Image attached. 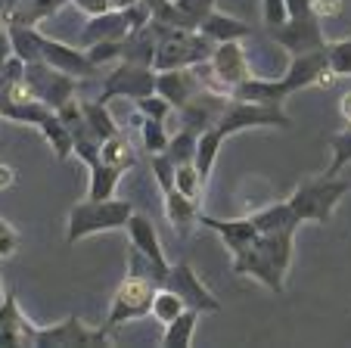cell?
<instances>
[{"mask_svg":"<svg viewBox=\"0 0 351 348\" xmlns=\"http://www.w3.org/2000/svg\"><path fill=\"white\" fill-rule=\"evenodd\" d=\"M131 215H134V205L128 199H81L69 211L66 240H69V246H75L78 240L93 237V233L121 230V227H128Z\"/></svg>","mask_w":351,"mask_h":348,"instance_id":"6da1fadb","label":"cell"},{"mask_svg":"<svg viewBox=\"0 0 351 348\" xmlns=\"http://www.w3.org/2000/svg\"><path fill=\"white\" fill-rule=\"evenodd\" d=\"M348 190H351L348 181H339V178H332V174H324V178H305L295 190H292L289 205L298 215V221L326 224Z\"/></svg>","mask_w":351,"mask_h":348,"instance_id":"7a4b0ae2","label":"cell"},{"mask_svg":"<svg viewBox=\"0 0 351 348\" xmlns=\"http://www.w3.org/2000/svg\"><path fill=\"white\" fill-rule=\"evenodd\" d=\"M212 44L206 34L199 32H174L168 34L165 40H159L156 47V56H153V69L156 72H168V69H190L199 66V62L212 60Z\"/></svg>","mask_w":351,"mask_h":348,"instance_id":"3957f363","label":"cell"},{"mask_svg":"<svg viewBox=\"0 0 351 348\" xmlns=\"http://www.w3.org/2000/svg\"><path fill=\"white\" fill-rule=\"evenodd\" d=\"M289 125L292 121L280 109V103H255V100H230L218 121L224 137L245 131V128H289Z\"/></svg>","mask_w":351,"mask_h":348,"instance_id":"277c9868","label":"cell"},{"mask_svg":"<svg viewBox=\"0 0 351 348\" xmlns=\"http://www.w3.org/2000/svg\"><path fill=\"white\" fill-rule=\"evenodd\" d=\"M156 283L146 280V277H134L128 274L125 280L119 283L112 296V305H109V317L106 327H121L128 321H137V317H146L153 311V296H156Z\"/></svg>","mask_w":351,"mask_h":348,"instance_id":"5b68a950","label":"cell"},{"mask_svg":"<svg viewBox=\"0 0 351 348\" xmlns=\"http://www.w3.org/2000/svg\"><path fill=\"white\" fill-rule=\"evenodd\" d=\"M75 81L72 75L66 72H56L53 66H47L44 60L40 62H25V72H22V84L28 87V93H32L34 100H40V103H47L50 109H60L62 103H69V100H75Z\"/></svg>","mask_w":351,"mask_h":348,"instance_id":"8992f818","label":"cell"},{"mask_svg":"<svg viewBox=\"0 0 351 348\" xmlns=\"http://www.w3.org/2000/svg\"><path fill=\"white\" fill-rule=\"evenodd\" d=\"M156 93V69L153 66H140V62H128L121 60L115 66V72H109L99 103H109L115 97H131V100H143Z\"/></svg>","mask_w":351,"mask_h":348,"instance_id":"52a82bcc","label":"cell"},{"mask_svg":"<svg viewBox=\"0 0 351 348\" xmlns=\"http://www.w3.org/2000/svg\"><path fill=\"white\" fill-rule=\"evenodd\" d=\"M32 345L38 348H69V345H106V333L103 329H90L81 317H66L56 327H34L32 329Z\"/></svg>","mask_w":351,"mask_h":348,"instance_id":"ba28073f","label":"cell"},{"mask_svg":"<svg viewBox=\"0 0 351 348\" xmlns=\"http://www.w3.org/2000/svg\"><path fill=\"white\" fill-rule=\"evenodd\" d=\"M320 16H298V19H286L283 25L271 28V38L277 40L280 47L298 56V53H311V50H324L326 38H324V28H320Z\"/></svg>","mask_w":351,"mask_h":348,"instance_id":"9c48e42d","label":"cell"},{"mask_svg":"<svg viewBox=\"0 0 351 348\" xmlns=\"http://www.w3.org/2000/svg\"><path fill=\"white\" fill-rule=\"evenodd\" d=\"M332 78H336V75L330 72L326 47H324V50H311V53H298V56H292L289 69H286L283 78H280V87H283V93L289 97V93L302 91V87L330 84Z\"/></svg>","mask_w":351,"mask_h":348,"instance_id":"30bf717a","label":"cell"},{"mask_svg":"<svg viewBox=\"0 0 351 348\" xmlns=\"http://www.w3.org/2000/svg\"><path fill=\"white\" fill-rule=\"evenodd\" d=\"M162 286H168L171 292H178V296L186 302V308H196L199 314H206V311H221V302L212 296V289L199 280L196 270H193L186 262L171 264V270H168V277H165Z\"/></svg>","mask_w":351,"mask_h":348,"instance_id":"8fae6325","label":"cell"},{"mask_svg":"<svg viewBox=\"0 0 351 348\" xmlns=\"http://www.w3.org/2000/svg\"><path fill=\"white\" fill-rule=\"evenodd\" d=\"M208 62H212L215 75H218V78L230 87V97H233V87H239L243 81H249L255 75L252 72V62H249L245 50L239 47V40H224V44H218Z\"/></svg>","mask_w":351,"mask_h":348,"instance_id":"7c38bea8","label":"cell"},{"mask_svg":"<svg viewBox=\"0 0 351 348\" xmlns=\"http://www.w3.org/2000/svg\"><path fill=\"white\" fill-rule=\"evenodd\" d=\"M44 62L53 66L56 72H66L72 78H93L99 66H93L87 50H78V47H69L62 40H53L44 34Z\"/></svg>","mask_w":351,"mask_h":348,"instance_id":"4fadbf2b","label":"cell"},{"mask_svg":"<svg viewBox=\"0 0 351 348\" xmlns=\"http://www.w3.org/2000/svg\"><path fill=\"white\" fill-rule=\"evenodd\" d=\"M156 93L165 97L174 109H184L193 97L202 93V81H199L196 69H168V72H156Z\"/></svg>","mask_w":351,"mask_h":348,"instance_id":"5bb4252c","label":"cell"},{"mask_svg":"<svg viewBox=\"0 0 351 348\" xmlns=\"http://www.w3.org/2000/svg\"><path fill=\"white\" fill-rule=\"evenodd\" d=\"M233 274L239 277H252V280H258L261 286H267L271 292H283V270H277V264L271 262V258L265 255L261 249H245L239 252V255H233Z\"/></svg>","mask_w":351,"mask_h":348,"instance_id":"9a60e30c","label":"cell"},{"mask_svg":"<svg viewBox=\"0 0 351 348\" xmlns=\"http://www.w3.org/2000/svg\"><path fill=\"white\" fill-rule=\"evenodd\" d=\"M227 100L230 97L208 93V91H202L199 97H193L190 103L180 109V115H184V128H190V131H196V134L208 131V128H218L221 115H224V109H227Z\"/></svg>","mask_w":351,"mask_h":348,"instance_id":"2e32d148","label":"cell"},{"mask_svg":"<svg viewBox=\"0 0 351 348\" xmlns=\"http://www.w3.org/2000/svg\"><path fill=\"white\" fill-rule=\"evenodd\" d=\"M199 224L212 227L215 233H221V240L227 243L230 255H239V252L252 249L255 240H258V230H255L252 218H233V221H221V218L212 215H199Z\"/></svg>","mask_w":351,"mask_h":348,"instance_id":"e0dca14e","label":"cell"},{"mask_svg":"<svg viewBox=\"0 0 351 348\" xmlns=\"http://www.w3.org/2000/svg\"><path fill=\"white\" fill-rule=\"evenodd\" d=\"M128 19L121 10H106L99 16H90V22L81 32V47H93L99 40H125L128 38Z\"/></svg>","mask_w":351,"mask_h":348,"instance_id":"ac0fdd59","label":"cell"},{"mask_svg":"<svg viewBox=\"0 0 351 348\" xmlns=\"http://www.w3.org/2000/svg\"><path fill=\"white\" fill-rule=\"evenodd\" d=\"M128 237H131V246H137L143 255H149L159 268H171L168 264V258H165V252H162V243H159V233H156V227H153V221L146 215H131V221H128Z\"/></svg>","mask_w":351,"mask_h":348,"instance_id":"d6986e66","label":"cell"},{"mask_svg":"<svg viewBox=\"0 0 351 348\" xmlns=\"http://www.w3.org/2000/svg\"><path fill=\"white\" fill-rule=\"evenodd\" d=\"M10 34V47H13V56H19L22 62H40L44 60V34L38 32V25H7Z\"/></svg>","mask_w":351,"mask_h":348,"instance_id":"ffe728a7","label":"cell"},{"mask_svg":"<svg viewBox=\"0 0 351 348\" xmlns=\"http://www.w3.org/2000/svg\"><path fill=\"white\" fill-rule=\"evenodd\" d=\"M199 32L206 34L208 40H215V44H224V40H239L245 38V34L252 32V28L245 25L243 19H237V16H227V13H208L206 19L199 22Z\"/></svg>","mask_w":351,"mask_h":348,"instance_id":"44dd1931","label":"cell"},{"mask_svg":"<svg viewBox=\"0 0 351 348\" xmlns=\"http://www.w3.org/2000/svg\"><path fill=\"white\" fill-rule=\"evenodd\" d=\"M156 47H159V38H156L153 25H143L137 32H128V38L121 40V60L140 62V66H153Z\"/></svg>","mask_w":351,"mask_h":348,"instance_id":"7402d4cb","label":"cell"},{"mask_svg":"<svg viewBox=\"0 0 351 348\" xmlns=\"http://www.w3.org/2000/svg\"><path fill=\"white\" fill-rule=\"evenodd\" d=\"M165 215H168V221L174 224V230H178V233H186V230L199 221V215H202V211H199L196 199L184 196V193L174 187V190L165 193Z\"/></svg>","mask_w":351,"mask_h":348,"instance_id":"603a6c76","label":"cell"},{"mask_svg":"<svg viewBox=\"0 0 351 348\" xmlns=\"http://www.w3.org/2000/svg\"><path fill=\"white\" fill-rule=\"evenodd\" d=\"M252 224L258 233H274V230H298L302 221H298V215L292 211L289 199H286V202H274V205H267V209L255 211Z\"/></svg>","mask_w":351,"mask_h":348,"instance_id":"cb8c5ba5","label":"cell"},{"mask_svg":"<svg viewBox=\"0 0 351 348\" xmlns=\"http://www.w3.org/2000/svg\"><path fill=\"white\" fill-rule=\"evenodd\" d=\"M292 237L295 230H274V233H258L255 240V249H261L274 264L277 270H289V262H292Z\"/></svg>","mask_w":351,"mask_h":348,"instance_id":"d4e9b609","label":"cell"},{"mask_svg":"<svg viewBox=\"0 0 351 348\" xmlns=\"http://www.w3.org/2000/svg\"><path fill=\"white\" fill-rule=\"evenodd\" d=\"M66 3H69V0H19V7L10 13L7 25H10V22H16V25H38V22L56 16L62 7H66Z\"/></svg>","mask_w":351,"mask_h":348,"instance_id":"484cf974","label":"cell"},{"mask_svg":"<svg viewBox=\"0 0 351 348\" xmlns=\"http://www.w3.org/2000/svg\"><path fill=\"white\" fill-rule=\"evenodd\" d=\"M221 140H224V131H221V128H208V131L199 134L196 159H193V165H196L199 178L206 181V184H208V178H212L215 159H218V152H221Z\"/></svg>","mask_w":351,"mask_h":348,"instance_id":"4316f807","label":"cell"},{"mask_svg":"<svg viewBox=\"0 0 351 348\" xmlns=\"http://www.w3.org/2000/svg\"><path fill=\"white\" fill-rule=\"evenodd\" d=\"M121 181V168L103 162L99 159L97 165H90V184H87V199H112L115 190H119Z\"/></svg>","mask_w":351,"mask_h":348,"instance_id":"83f0119b","label":"cell"},{"mask_svg":"<svg viewBox=\"0 0 351 348\" xmlns=\"http://www.w3.org/2000/svg\"><path fill=\"white\" fill-rule=\"evenodd\" d=\"M196 321H199V311L196 308H186L184 314H178L171 323H165L162 345H165V348H186L193 342V333H196Z\"/></svg>","mask_w":351,"mask_h":348,"instance_id":"f1b7e54d","label":"cell"},{"mask_svg":"<svg viewBox=\"0 0 351 348\" xmlns=\"http://www.w3.org/2000/svg\"><path fill=\"white\" fill-rule=\"evenodd\" d=\"M38 131L47 137V143L53 146V152H56V159H69L75 152V143H72V134H69V128H66V121L56 115V112H50L44 121L38 125Z\"/></svg>","mask_w":351,"mask_h":348,"instance_id":"f546056e","label":"cell"},{"mask_svg":"<svg viewBox=\"0 0 351 348\" xmlns=\"http://www.w3.org/2000/svg\"><path fill=\"white\" fill-rule=\"evenodd\" d=\"M81 109H84V119H87V125H90V131L97 134L103 143H106L109 137H115V134H121L112 119V112L106 109V103H81Z\"/></svg>","mask_w":351,"mask_h":348,"instance_id":"4dcf8cb0","label":"cell"},{"mask_svg":"<svg viewBox=\"0 0 351 348\" xmlns=\"http://www.w3.org/2000/svg\"><path fill=\"white\" fill-rule=\"evenodd\" d=\"M186 311V302L178 296V292H171L168 286H159L156 289V296H153V311L149 314L156 317V321L162 323H171L178 314H184Z\"/></svg>","mask_w":351,"mask_h":348,"instance_id":"1f68e13d","label":"cell"},{"mask_svg":"<svg viewBox=\"0 0 351 348\" xmlns=\"http://www.w3.org/2000/svg\"><path fill=\"white\" fill-rule=\"evenodd\" d=\"M196 143H199V134L190 131V128H180V131L168 140L165 156L171 159L174 165H190L193 159H196Z\"/></svg>","mask_w":351,"mask_h":348,"instance_id":"d6a6232c","label":"cell"},{"mask_svg":"<svg viewBox=\"0 0 351 348\" xmlns=\"http://www.w3.org/2000/svg\"><path fill=\"white\" fill-rule=\"evenodd\" d=\"M103 162H109V165H115V168H121V171H128L134 162H137V156H134V146L128 143L121 134H115V137H109L106 143H103Z\"/></svg>","mask_w":351,"mask_h":348,"instance_id":"836d02e7","label":"cell"},{"mask_svg":"<svg viewBox=\"0 0 351 348\" xmlns=\"http://www.w3.org/2000/svg\"><path fill=\"white\" fill-rule=\"evenodd\" d=\"M326 62H330V72L336 78H348L351 75V38L326 44Z\"/></svg>","mask_w":351,"mask_h":348,"instance_id":"e575fe53","label":"cell"},{"mask_svg":"<svg viewBox=\"0 0 351 348\" xmlns=\"http://www.w3.org/2000/svg\"><path fill=\"white\" fill-rule=\"evenodd\" d=\"M330 150H332V159H330V168H326V174H332V178H336L345 165H351V125L345 128V131L332 134Z\"/></svg>","mask_w":351,"mask_h":348,"instance_id":"d590c367","label":"cell"},{"mask_svg":"<svg viewBox=\"0 0 351 348\" xmlns=\"http://www.w3.org/2000/svg\"><path fill=\"white\" fill-rule=\"evenodd\" d=\"M140 131H143V146L149 152H165L168 150V131H165V121L162 119H143L140 121Z\"/></svg>","mask_w":351,"mask_h":348,"instance_id":"8d00e7d4","label":"cell"},{"mask_svg":"<svg viewBox=\"0 0 351 348\" xmlns=\"http://www.w3.org/2000/svg\"><path fill=\"white\" fill-rule=\"evenodd\" d=\"M174 187H178L184 196H190V199H196L199 202V193H202V187H206V181L199 178V171H196V165H178V178H174Z\"/></svg>","mask_w":351,"mask_h":348,"instance_id":"74e56055","label":"cell"},{"mask_svg":"<svg viewBox=\"0 0 351 348\" xmlns=\"http://www.w3.org/2000/svg\"><path fill=\"white\" fill-rule=\"evenodd\" d=\"M153 174H156V184L162 187V193L174 190V178H178V165L165 156V152H156L153 156Z\"/></svg>","mask_w":351,"mask_h":348,"instance_id":"f35d334b","label":"cell"},{"mask_svg":"<svg viewBox=\"0 0 351 348\" xmlns=\"http://www.w3.org/2000/svg\"><path fill=\"white\" fill-rule=\"evenodd\" d=\"M174 7H178L180 13H184L186 19L199 28V22H202L215 10V0H174Z\"/></svg>","mask_w":351,"mask_h":348,"instance_id":"ab89813d","label":"cell"},{"mask_svg":"<svg viewBox=\"0 0 351 348\" xmlns=\"http://www.w3.org/2000/svg\"><path fill=\"white\" fill-rule=\"evenodd\" d=\"M87 56H90L93 66H103V62L121 60V40H99V44L87 47Z\"/></svg>","mask_w":351,"mask_h":348,"instance_id":"60d3db41","label":"cell"},{"mask_svg":"<svg viewBox=\"0 0 351 348\" xmlns=\"http://www.w3.org/2000/svg\"><path fill=\"white\" fill-rule=\"evenodd\" d=\"M137 109H140V115H143V119H162V121H165V115L174 109V106L168 103L165 97H159V93H156V97L149 93V97L137 100Z\"/></svg>","mask_w":351,"mask_h":348,"instance_id":"b9f144b4","label":"cell"},{"mask_svg":"<svg viewBox=\"0 0 351 348\" xmlns=\"http://www.w3.org/2000/svg\"><path fill=\"white\" fill-rule=\"evenodd\" d=\"M261 13H265V22L271 28L283 25L289 19V7H286V0H261Z\"/></svg>","mask_w":351,"mask_h":348,"instance_id":"7bdbcfd3","label":"cell"},{"mask_svg":"<svg viewBox=\"0 0 351 348\" xmlns=\"http://www.w3.org/2000/svg\"><path fill=\"white\" fill-rule=\"evenodd\" d=\"M16 249H19V233L0 218V258H10Z\"/></svg>","mask_w":351,"mask_h":348,"instance_id":"ee69618b","label":"cell"},{"mask_svg":"<svg viewBox=\"0 0 351 348\" xmlns=\"http://www.w3.org/2000/svg\"><path fill=\"white\" fill-rule=\"evenodd\" d=\"M311 7L320 19H336L342 13V0H311Z\"/></svg>","mask_w":351,"mask_h":348,"instance_id":"f6af8a7d","label":"cell"},{"mask_svg":"<svg viewBox=\"0 0 351 348\" xmlns=\"http://www.w3.org/2000/svg\"><path fill=\"white\" fill-rule=\"evenodd\" d=\"M72 3L87 16H99V13H106V10H112L109 0H72Z\"/></svg>","mask_w":351,"mask_h":348,"instance_id":"bcb514c9","label":"cell"},{"mask_svg":"<svg viewBox=\"0 0 351 348\" xmlns=\"http://www.w3.org/2000/svg\"><path fill=\"white\" fill-rule=\"evenodd\" d=\"M143 3L153 10V19H162V16L171 13V7H174V0H143Z\"/></svg>","mask_w":351,"mask_h":348,"instance_id":"7dc6e473","label":"cell"},{"mask_svg":"<svg viewBox=\"0 0 351 348\" xmlns=\"http://www.w3.org/2000/svg\"><path fill=\"white\" fill-rule=\"evenodd\" d=\"M13 184H16V168L13 165H0V190H7Z\"/></svg>","mask_w":351,"mask_h":348,"instance_id":"c3c4849f","label":"cell"},{"mask_svg":"<svg viewBox=\"0 0 351 348\" xmlns=\"http://www.w3.org/2000/svg\"><path fill=\"white\" fill-rule=\"evenodd\" d=\"M10 53H13V47H10V34H7V28H0V66L10 60Z\"/></svg>","mask_w":351,"mask_h":348,"instance_id":"681fc988","label":"cell"},{"mask_svg":"<svg viewBox=\"0 0 351 348\" xmlns=\"http://www.w3.org/2000/svg\"><path fill=\"white\" fill-rule=\"evenodd\" d=\"M339 112H342V119L351 125V91L342 93V100H339Z\"/></svg>","mask_w":351,"mask_h":348,"instance_id":"f907efd6","label":"cell"},{"mask_svg":"<svg viewBox=\"0 0 351 348\" xmlns=\"http://www.w3.org/2000/svg\"><path fill=\"white\" fill-rule=\"evenodd\" d=\"M137 0H109V7L112 10H128V7H134Z\"/></svg>","mask_w":351,"mask_h":348,"instance_id":"816d5d0a","label":"cell"},{"mask_svg":"<svg viewBox=\"0 0 351 348\" xmlns=\"http://www.w3.org/2000/svg\"><path fill=\"white\" fill-rule=\"evenodd\" d=\"M3 299H7V296H3V280H0V302H3Z\"/></svg>","mask_w":351,"mask_h":348,"instance_id":"f5cc1de1","label":"cell"}]
</instances>
